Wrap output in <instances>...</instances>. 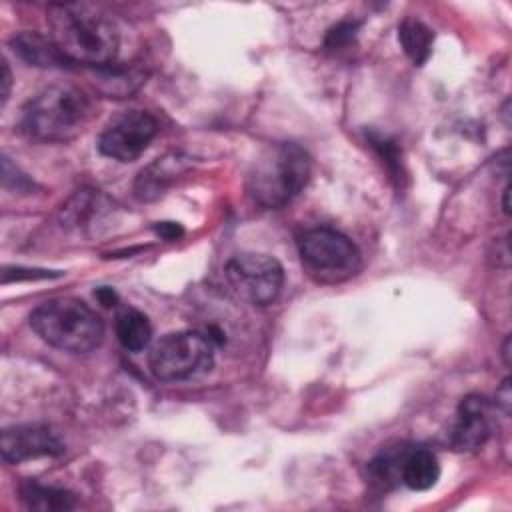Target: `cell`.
Segmentation results:
<instances>
[{
	"instance_id": "cell-1",
	"label": "cell",
	"mask_w": 512,
	"mask_h": 512,
	"mask_svg": "<svg viewBox=\"0 0 512 512\" xmlns=\"http://www.w3.org/2000/svg\"><path fill=\"white\" fill-rule=\"evenodd\" d=\"M50 38L70 64L104 68L118 54V28L98 6L86 2H56L48 6Z\"/></svg>"
},
{
	"instance_id": "cell-2",
	"label": "cell",
	"mask_w": 512,
	"mask_h": 512,
	"mask_svg": "<svg viewBox=\"0 0 512 512\" xmlns=\"http://www.w3.org/2000/svg\"><path fill=\"white\" fill-rule=\"evenodd\" d=\"M92 98L78 86L54 84L40 90L22 108V130L40 142H68L94 118Z\"/></svg>"
},
{
	"instance_id": "cell-3",
	"label": "cell",
	"mask_w": 512,
	"mask_h": 512,
	"mask_svg": "<svg viewBox=\"0 0 512 512\" xmlns=\"http://www.w3.org/2000/svg\"><path fill=\"white\" fill-rule=\"evenodd\" d=\"M30 326L46 344L74 354L98 348L104 338L102 318L84 300L72 296L38 304L30 312Z\"/></svg>"
},
{
	"instance_id": "cell-4",
	"label": "cell",
	"mask_w": 512,
	"mask_h": 512,
	"mask_svg": "<svg viewBox=\"0 0 512 512\" xmlns=\"http://www.w3.org/2000/svg\"><path fill=\"white\" fill-rule=\"evenodd\" d=\"M310 156L294 142L268 146L248 174V192L262 208H282L302 192L310 178Z\"/></svg>"
},
{
	"instance_id": "cell-5",
	"label": "cell",
	"mask_w": 512,
	"mask_h": 512,
	"mask_svg": "<svg viewBox=\"0 0 512 512\" xmlns=\"http://www.w3.org/2000/svg\"><path fill=\"white\" fill-rule=\"evenodd\" d=\"M304 270L322 284H336L356 276L362 268L358 246L334 228H310L298 238Z\"/></svg>"
},
{
	"instance_id": "cell-6",
	"label": "cell",
	"mask_w": 512,
	"mask_h": 512,
	"mask_svg": "<svg viewBox=\"0 0 512 512\" xmlns=\"http://www.w3.org/2000/svg\"><path fill=\"white\" fill-rule=\"evenodd\" d=\"M212 364L214 338L198 330L166 334L148 354V368L152 376L162 382H182L202 376Z\"/></svg>"
},
{
	"instance_id": "cell-7",
	"label": "cell",
	"mask_w": 512,
	"mask_h": 512,
	"mask_svg": "<svg viewBox=\"0 0 512 512\" xmlns=\"http://www.w3.org/2000/svg\"><path fill=\"white\" fill-rule=\"evenodd\" d=\"M224 278L240 300L266 306L278 298L284 286V268L274 256L242 252L226 262Z\"/></svg>"
},
{
	"instance_id": "cell-8",
	"label": "cell",
	"mask_w": 512,
	"mask_h": 512,
	"mask_svg": "<svg viewBox=\"0 0 512 512\" xmlns=\"http://www.w3.org/2000/svg\"><path fill=\"white\" fill-rule=\"evenodd\" d=\"M158 134V120L144 110L114 116L98 136V152L118 162H134Z\"/></svg>"
},
{
	"instance_id": "cell-9",
	"label": "cell",
	"mask_w": 512,
	"mask_h": 512,
	"mask_svg": "<svg viewBox=\"0 0 512 512\" xmlns=\"http://www.w3.org/2000/svg\"><path fill=\"white\" fill-rule=\"evenodd\" d=\"M492 428V404L488 398L468 394L460 400L454 424L448 432L450 446L456 452H474L488 442Z\"/></svg>"
},
{
	"instance_id": "cell-10",
	"label": "cell",
	"mask_w": 512,
	"mask_h": 512,
	"mask_svg": "<svg viewBox=\"0 0 512 512\" xmlns=\"http://www.w3.org/2000/svg\"><path fill=\"white\" fill-rule=\"evenodd\" d=\"M0 450L4 462L18 464L40 456H60L64 452V442L50 426L22 424L2 430Z\"/></svg>"
},
{
	"instance_id": "cell-11",
	"label": "cell",
	"mask_w": 512,
	"mask_h": 512,
	"mask_svg": "<svg viewBox=\"0 0 512 512\" xmlns=\"http://www.w3.org/2000/svg\"><path fill=\"white\" fill-rule=\"evenodd\" d=\"M186 158L180 154H168L158 160H154L150 166H146L134 184V192L140 200H154L164 194V190L172 184V180L178 178L186 170Z\"/></svg>"
},
{
	"instance_id": "cell-12",
	"label": "cell",
	"mask_w": 512,
	"mask_h": 512,
	"mask_svg": "<svg viewBox=\"0 0 512 512\" xmlns=\"http://www.w3.org/2000/svg\"><path fill=\"white\" fill-rule=\"evenodd\" d=\"M10 46L14 54H18L24 62L38 68H70L72 64L62 56L58 46L50 36H42L40 32H18L10 38Z\"/></svg>"
},
{
	"instance_id": "cell-13",
	"label": "cell",
	"mask_w": 512,
	"mask_h": 512,
	"mask_svg": "<svg viewBox=\"0 0 512 512\" xmlns=\"http://www.w3.org/2000/svg\"><path fill=\"white\" fill-rule=\"evenodd\" d=\"M438 478V458L428 448H408L400 468V482L410 490L424 492L430 490L438 482Z\"/></svg>"
},
{
	"instance_id": "cell-14",
	"label": "cell",
	"mask_w": 512,
	"mask_h": 512,
	"mask_svg": "<svg viewBox=\"0 0 512 512\" xmlns=\"http://www.w3.org/2000/svg\"><path fill=\"white\" fill-rule=\"evenodd\" d=\"M116 338L128 352L144 350L152 340V326L148 318L136 308H124L116 316Z\"/></svg>"
},
{
	"instance_id": "cell-15",
	"label": "cell",
	"mask_w": 512,
	"mask_h": 512,
	"mask_svg": "<svg viewBox=\"0 0 512 512\" xmlns=\"http://www.w3.org/2000/svg\"><path fill=\"white\" fill-rule=\"evenodd\" d=\"M22 502L32 510L56 512V510H72L76 506V498L72 492L64 488L44 486L38 482H26L20 486Z\"/></svg>"
},
{
	"instance_id": "cell-16",
	"label": "cell",
	"mask_w": 512,
	"mask_h": 512,
	"mask_svg": "<svg viewBox=\"0 0 512 512\" xmlns=\"http://www.w3.org/2000/svg\"><path fill=\"white\" fill-rule=\"evenodd\" d=\"M398 40L406 56L416 64L422 66L432 54L434 34L432 30L418 18H404L398 26Z\"/></svg>"
},
{
	"instance_id": "cell-17",
	"label": "cell",
	"mask_w": 512,
	"mask_h": 512,
	"mask_svg": "<svg viewBox=\"0 0 512 512\" xmlns=\"http://www.w3.org/2000/svg\"><path fill=\"white\" fill-rule=\"evenodd\" d=\"M406 452L408 446H396L380 452L368 462V476L382 488H392L400 482V468Z\"/></svg>"
},
{
	"instance_id": "cell-18",
	"label": "cell",
	"mask_w": 512,
	"mask_h": 512,
	"mask_svg": "<svg viewBox=\"0 0 512 512\" xmlns=\"http://www.w3.org/2000/svg\"><path fill=\"white\" fill-rule=\"evenodd\" d=\"M98 74V82L104 94H112V96H126L130 92H134L140 82H142V74L136 70H126L122 66L110 64L104 68L96 70Z\"/></svg>"
},
{
	"instance_id": "cell-19",
	"label": "cell",
	"mask_w": 512,
	"mask_h": 512,
	"mask_svg": "<svg viewBox=\"0 0 512 512\" xmlns=\"http://www.w3.org/2000/svg\"><path fill=\"white\" fill-rule=\"evenodd\" d=\"M356 28H358L356 22H340L338 26H334V28L328 32V36H326V46H328V48H340V46L348 44V42L354 38Z\"/></svg>"
},
{
	"instance_id": "cell-20",
	"label": "cell",
	"mask_w": 512,
	"mask_h": 512,
	"mask_svg": "<svg viewBox=\"0 0 512 512\" xmlns=\"http://www.w3.org/2000/svg\"><path fill=\"white\" fill-rule=\"evenodd\" d=\"M372 146L378 150V154L384 158L388 170H398L400 168V160H398V148L394 146V142H388L386 138H372L370 140Z\"/></svg>"
},
{
	"instance_id": "cell-21",
	"label": "cell",
	"mask_w": 512,
	"mask_h": 512,
	"mask_svg": "<svg viewBox=\"0 0 512 512\" xmlns=\"http://www.w3.org/2000/svg\"><path fill=\"white\" fill-rule=\"evenodd\" d=\"M494 402L496 406L504 412V414H510V408H512V390H510V378H504L502 384L498 386L496 390V396H494Z\"/></svg>"
},
{
	"instance_id": "cell-22",
	"label": "cell",
	"mask_w": 512,
	"mask_h": 512,
	"mask_svg": "<svg viewBox=\"0 0 512 512\" xmlns=\"http://www.w3.org/2000/svg\"><path fill=\"white\" fill-rule=\"evenodd\" d=\"M154 230L164 240H178L184 234V230L178 222H158Z\"/></svg>"
},
{
	"instance_id": "cell-23",
	"label": "cell",
	"mask_w": 512,
	"mask_h": 512,
	"mask_svg": "<svg viewBox=\"0 0 512 512\" xmlns=\"http://www.w3.org/2000/svg\"><path fill=\"white\" fill-rule=\"evenodd\" d=\"M94 296H96V300L102 304V306H116V302H118V294L112 290V288H108V286H102V288H98L96 292H94Z\"/></svg>"
},
{
	"instance_id": "cell-24",
	"label": "cell",
	"mask_w": 512,
	"mask_h": 512,
	"mask_svg": "<svg viewBox=\"0 0 512 512\" xmlns=\"http://www.w3.org/2000/svg\"><path fill=\"white\" fill-rule=\"evenodd\" d=\"M2 90H0V96H2V104L8 100V94H10V86H12V74H10V68H8V62L2 60Z\"/></svg>"
},
{
	"instance_id": "cell-25",
	"label": "cell",
	"mask_w": 512,
	"mask_h": 512,
	"mask_svg": "<svg viewBox=\"0 0 512 512\" xmlns=\"http://www.w3.org/2000/svg\"><path fill=\"white\" fill-rule=\"evenodd\" d=\"M508 196H510V186L506 184V186H504V190H502V210H504V214H506V216L510 214V204H508Z\"/></svg>"
},
{
	"instance_id": "cell-26",
	"label": "cell",
	"mask_w": 512,
	"mask_h": 512,
	"mask_svg": "<svg viewBox=\"0 0 512 512\" xmlns=\"http://www.w3.org/2000/svg\"><path fill=\"white\" fill-rule=\"evenodd\" d=\"M502 356H504V364L510 366V336L504 340V348H502Z\"/></svg>"
}]
</instances>
